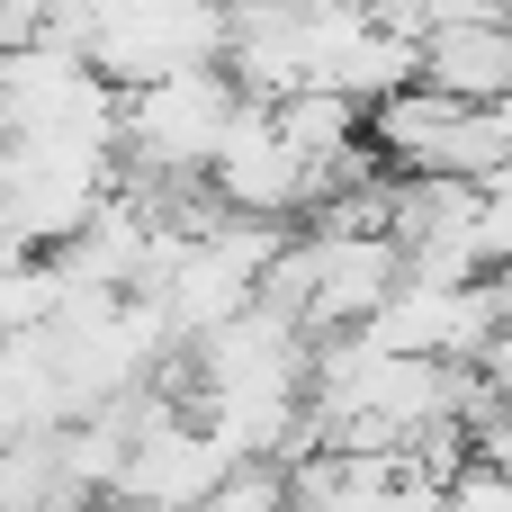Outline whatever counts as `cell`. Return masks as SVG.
Listing matches in <instances>:
<instances>
[{"label":"cell","instance_id":"cell-3","mask_svg":"<svg viewBox=\"0 0 512 512\" xmlns=\"http://www.w3.org/2000/svg\"><path fill=\"white\" fill-rule=\"evenodd\" d=\"M225 468H234V450L207 423H189V405L153 396V423L135 432V459L117 477V504L126 512H198L225 486Z\"/></svg>","mask_w":512,"mask_h":512},{"label":"cell","instance_id":"cell-7","mask_svg":"<svg viewBox=\"0 0 512 512\" xmlns=\"http://www.w3.org/2000/svg\"><path fill=\"white\" fill-rule=\"evenodd\" d=\"M198 512H297V477H288V459H234Z\"/></svg>","mask_w":512,"mask_h":512},{"label":"cell","instance_id":"cell-6","mask_svg":"<svg viewBox=\"0 0 512 512\" xmlns=\"http://www.w3.org/2000/svg\"><path fill=\"white\" fill-rule=\"evenodd\" d=\"M414 81H423V90H441V99H459V108H504V99H512V18L423 36Z\"/></svg>","mask_w":512,"mask_h":512},{"label":"cell","instance_id":"cell-4","mask_svg":"<svg viewBox=\"0 0 512 512\" xmlns=\"http://www.w3.org/2000/svg\"><path fill=\"white\" fill-rule=\"evenodd\" d=\"M216 198L234 207V216H252V225H279V216H297V207H315L324 189H315V171L288 153V135H279V117L261 108V99H243V117H234V135H225V153H216Z\"/></svg>","mask_w":512,"mask_h":512},{"label":"cell","instance_id":"cell-9","mask_svg":"<svg viewBox=\"0 0 512 512\" xmlns=\"http://www.w3.org/2000/svg\"><path fill=\"white\" fill-rule=\"evenodd\" d=\"M477 378H486V387H495V396L512 405V333H495V342H486V360H477Z\"/></svg>","mask_w":512,"mask_h":512},{"label":"cell","instance_id":"cell-5","mask_svg":"<svg viewBox=\"0 0 512 512\" xmlns=\"http://www.w3.org/2000/svg\"><path fill=\"white\" fill-rule=\"evenodd\" d=\"M495 333H504V324H495V297H486V288H423V279H405V288L378 306V324H369L378 351L450 360V369H477Z\"/></svg>","mask_w":512,"mask_h":512},{"label":"cell","instance_id":"cell-8","mask_svg":"<svg viewBox=\"0 0 512 512\" xmlns=\"http://www.w3.org/2000/svg\"><path fill=\"white\" fill-rule=\"evenodd\" d=\"M414 18H423V36H441V27H486V18H504V0H414Z\"/></svg>","mask_w":512,"mask_h":512},{"label":"cell","instance_id":"cell-2","mask_svg":"<svg viewBox=\"0 0 512 512\" xmlns=\"http://www.w3.org/2000/svg\"><path fill=\"white\" fill-rule=\"evenodd\" d=\"M369 153L396 171V180H495L504 171V135H495V117L486 108H459V99H441V90H396V99H378L369 108Z\"/></svg>","mask_w":512,"mask_h":512},{"label":"cell","instance_id":"cell-1","mask_svg":"<svg viewBox=\"0 0 512 512\" xmlns=\"http://www.w3.org/2000/svg\"><path fill=\"white\" fill-rule=\"evenodd\" d=\"M243 117V90L225 63L207 72H171L153 90H126V162L135 171H171V180H207L225 135Z\"/></svg>","mask_w":512,"mask_h":512},{"label":"cell","instance_id":"cell-10","mask_svg":"<svg viewBox=\"0 0 512 512\" xmlns=\"http://www.w3.org/2000/svg\"><path fill=\"white\" fill-rule=\"evenodd\" d=\"M486 297H495V324L512 333V270H495V279H486Z\"/></svg>","mask_w":512,"mask_h":512}]
</instances>
